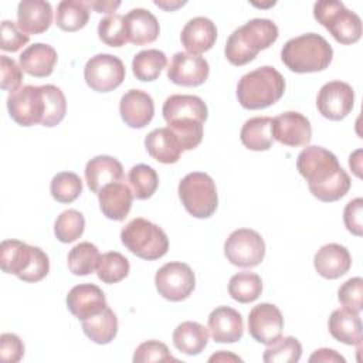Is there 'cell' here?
Wrapping results in <instances>:
<instances>
[{
    "label": "cell",
    "instance_id": "1",
    "mask_svg": "<svg viewBox=\"0 0 363 363\" xmlns=\"http://www.w3.org/2000/svg\"><path fill=\"white\" fill-rule=\"evenodd\" d=\"M296 169L309 191L320 201L340 200L350 189V177L337 157L322 146H306L296 159Z\"/></svg>",
    "mask_w": 363,
    "mask_h": 363
},
{
    "label": "cell",
    "instance_id": "2",
    "mask_svg": "<svg viewBox=\"0 0 363 363\" xmlns=\"http://www.w3.org/2000/svg\"><path fill=\"white\" fill-rule=\"evenodd\" d=\"M279 35L277 24L269 18H252L235 28L224 47L230 64L241 67L251 62L261 50L271 47Z\"/></svg>",
    "mask_w": 363,
    "mask_h": 363
},
{
    "label": "cell",
    "instance_id": "3",
    "mask_svg": "<svg viewBox=\"0 0 363 363\" xmlns=\"http://www.w3.org/2000/svg\"><path fill=\"white\" fill-rule=\"evenodd\" d=\"M333 58L332 45L316 33H306L288 40L281 50V60L292 72L323 71Z\"/></svg>",
    "mask_w": 363,
    "mask_h": 363
},
{
    "label": "cell",
    "instance_id": "4",
    "mask_svg": "<svg viewBox=\"0 0 363 363\" xmlns=\"http://www.w3.org/2000/svg\"><path fill=\"white\" fill-rule=\"evenodd\" d=\"M285 92V79L271 65L242 75L237 84V99L244 109H262L278 102Z\"/></svg>",
    "mask_w": 363,
    "mask_h": 363
},
{
    "label": "cell",
    "instance_id": "5",
    "mask_svg": "<svg viewBox=\"0 0 363 363\" xmlns=\"http://www.w3.org/2000/svg\"><path fill=\"white\" fill-rule=\"evenodd\" d=\"M0 267L24 282H38L50 272L48 255L38 247L20 240H4L0 247Z\"/></svg>",
    "mask_w": 363,
    "mask_h": 363
},
{
    "label": "cell",
    "instance_id": "6",
    "mask_svg": "<svg viewBox=\"0 0 363 363\" xmlns=\"http://www.w3.org/2000/svg\"><path fill=\"white\" fill-rule=\"evenodd\" d=\"M121 241L132 254L147 261L162 258L169 250L166 233L159 225L142 217L130 220L122 228Z\"/></svg>",
    "mask_w": 363,
    "mask_h": 363
},
{
    "label": "cell",
    "instance_id": "7",
    "mask_svg": "<svg viewBox=\"0 0 363 363\" xmlns=\"http://www.w3.org/2000/svg\"><path fill=\"white\" fill-rule=\"evenodd\" d=\"M313 17L332 37L345 45L354 44L362 37V20L342 1L320 0L313 4Z\"/></svg>",
    "mask_w": 363,
    "mask_h": 363
},
{
    "label": "cell",
    "instance_id": "8",
    "mask_svg": "<svg viewBox=\"0 0 363 363\" xmlns=\"http://www.w3.org/2000/svg\"><path fill=\"white\" fill-rule=\"evenodd\" d=\"M177 191L186 211L196 218H208L217 208L216 183L207 173L193 172L186 174L179 183Z\"/></svg>",
    "mask_w": 363,
    "mask_h": 363
},
{
    "label": "cell",
    "instance_id": "9",
    "mask_svg": "<svg viewBox=\"0 0 363 363\" xmlns=\"http://www.w3.org/2000/svg\"><path fill=\"white\" fill-rule=\"evenodd\" d=\"M224 254L233 265L252 268L262 262L265 257V242L257 231L251 228H238L225 240Z\"/></svg>",
    "mask_w": 363,
    "mask_h": 363
},
{
    "label": "cell",
    "instance_id": "10",
    "mask_svg": "<svg viewBox=\"0 0 363 363\" xmlns=\"http://www.w3.org/2000/svg\"><path fill=\"white\" fill-rule=\"evenodd\" d=\"M155 285L164 299L180 302L190 296L196 286V277L193 269L179 261L164 264L155 275Z\"/></svg>",
    "mask_w": 363,
    "mask_h": 363
},
{
    "label": "cell",
    "instance_id": "11",
    "mask_svg": "<svg viewBox=\"0 0 363 363\" xmlns=\"http://www.w3.org/2000/svg\"><path fill=\"white\" fill-rule=\"evenodd\" d=\"M126 71L121 58L111 54L91 57L84 68L86 85L96 92H109L118 88L125 79Z\"/></svg>",
    "mask_w": 363,
    "mask_h": 363
},
{
    "label": "cell",
    "instance_id": "12",
    "mask_svg": "<svg viewBox=\"0 0 363 363\" xmlns=\"http://www.w3.org/2000/svg\"><path fill=\"white\" fill-rule=\"evenodd\" d=\"M7 111L11 119L21 126H33L43 122L45 105L41 86L24 85L7 96Z\"/></svg>",
    "mask_w": 363,
    "mask_h": 363
},
{
    "label": "cell",
    "instance_id": "13",
    "mask_svg": "<svg viewBox=\"0 0 363 363\" xmlns=\"http://www.w3.org/2000/svg\"><path fill=\"white\" fill-rule=\"evenodd\" d=\"M354 104L353 88L343 81H329L318 92L316 106L320 115L330 121L346 118Z\"/></svg>",
    "mask_w": 363,
    "mask_h": 363
},
{
    "label": "cell",
    "instance_id": "14",
    "mask_svg": "<svg viewBox=\"0 0 363 363\" xmlns=\"http://www.w3.org/2000/svg\"><path fill=\"white\" fill-rule=\"evenodd\" d=\"M284 318L281 311L268 302L255 305L248 313V332L254 340L265 346L272 345L282 335Z\"/></svg>",
    "mask_w": 363,
    "mask_h": 363
},
{
    "label": "cell",
    "instance_id": "15",
    "mask_svg": "<svg viewBox=\"0 0 363 363\" xmlns=\"http://www.w3.org/2000/svg\"><path fill=\"white\" fill-rule=\"evenodd\" d=\"M272 138L291 147L308 146L312 139L311 122L299 112H282L272 118Z\"/></svg>",
    "mask_w": 363,
    "mask_h": 363
},
{
    "label": "cell",
    "instance_id": "16",
    "mask_svg": "<svg viewBox=\"0 0 363 363\" xmlns=\"http://www.w3.org/2000/svg\"><path fill=\"white\" fill-rule=\"evenodd\" d=\"M210 67L206 58L189 52H176L167 68V78L182 86H197L206 82Z\"/></svg>",
    "mask_w": 363,
    "mask_h": 363
},
{
    "label": "cell",
    "instance_id": "17",
    "mask_svg": "<svg viewBox=\"0 0 363 363\" xmlns=\"http://www.w3.org/2000/svg\"><path fill=\"white\" fill-rule=\"evenodd\" d=\"M119 113L122 121L133 129H142L155 115V104L152 96L140 89H129L119 102Z\"/></svg>",
    "mask_w": 363,
    "mask_h": 363
},
{
    "label": "cell",
    "instance_id": "18",
    "mask_svg": "<svg viewBox=\"0 0 363 363\" xmlns=\"http://www.w3.org/2000/svg\"><path fill=\"white\" fill-rule=\"evenodd\" d=\"M166 123H174L180 121H199L206 122L208 109L206 102L197 95H170L162 108Z\"/></svg>",
    "mask_w": 363,
    "mask_h": 363
},
{
    "label": "cell",
    "instance_id": "19",
    "mask_svg": "<svg viewBox=\"0 0 363 363\" xmlns=\"http://www.w3.org/2000/svg\"><path fill=\"white\" fill-rule=\"evenodd\" d=\"M208 330L217 343H234L242 337L244 323L238 311L230 306H218L208 315Z\"/></svg>",
    "mask_w": 363,
    "mask_h": 363
},
{
    "label": "cell",
    "instance_id": "20",
    "mask_svg": "<svg viewBox=\"0 0 363 363\" xmlns=\"http://www.w3.org/2000/svg\"><path fill=\"white\" fill-rule=\"evenodd\" d=\"M313 265L320 277L326 279H337L350 269L352 257L346 247L336 242H329L316 251Z\"/></svg>",
    "mask_w": 363,
    "mask_h": 363
},
{
    "label": "cell",
    "instance_id": "21",
    "mask_svg": "<svg viewBox=\"0 0 363 363\" xmlns=\"http://www.w3.org/2000/svg\"><path fill=\"white\" fill-rule=\"evenodd\" d=\"M108 306L104 291L94 284H79L67 295V308L78 319H85Z\"/></svg>",
    "mask_w": 363,
    "mask_h": 363
},
{
    "label": "cell",
    "instance_id": "22",
    "mask_svg": "<svg viewBox=\"0 0 363 363\" xmlns=\"http://www.w3.org/2000/svg\"><path fill=\"white\" fill-rule=\"evenodd\" d=\"M217 40V27L207 17H194L182 30L180 41L189 54L199 55L213 48Z\"/></svg>",
    "mask_w": 363,
    "mask_h": 363
},
{
    "label": "cell",
    "instance_id": "23",
    "mask_svg": "<svg viewBox=\"0 0 363 363\" xmlns=\"http://www.w3.org/2000/svg\"><path fill=\"white\" fill-rule=\"evenodd\" d=\"M132 190L123 182L109 183L98 193L102 214L113 221H122L128 217L132 207Z\"/></svg>",
    "mask_w": 363,
    "mask_h": 363
},
{
    "label": "cell",
    "instance_id": "24",
    "mask_svg": "<svg viewBox=\"0 0 363 363\" xmlns=\"http://www.w3.org/2000/svg\"><path fill=\"white\" fill-rule=\"evenodd\" d=\"M52 23V7L44 0H23L17 6V27L24 34H41Z\"/></svg>",
    "mask_w": 363,
    "mask_h": 363
},
{
    "label": "cell",
    "instance_id": "25",
    "mask_svg": "<svg viewBox=\"0 0 363 363\" xmlns=\"http://www.w3.org/2000/svg\"><path fill=\"white\" fill-rule=\"evenodd\" d=\"M85 180L89 190L98 194L104 186L123 180V167L118 159L99 155L86 163Z\"/></svg>",
    "mask_w": 363,
    "mask_h": 363
},
{
    "label": "cell",
    "instance_id": "26",
    "mask_svg": "<svg viewBox=\"0 0 363 363\" xmlns=\"http://www.w3.org/2000/svg\"><path fill=\"white\" fill-rule=\"evenodd\" d=\"M58 55L54 47L44 43L28 45L18 58L21 69L35 78H45L52 74Z\"/></svg>",
    "mask_w": 363,
    "mask_h": 363
},
{
    "label": "cell",
    "instance_id": "27",
    "mask_svg": "<svg viewBox=\"0 0 363 363\" xmlns=\"http://www.w3.org/2000/svg\"><path fill=\"white\" fill-rule=\"evenodd\" d=\"M145 147L155 160L164 164L176 163L184 152L179 138L169 128H157L149 132L145 138Z\"/></svg>",
    "mask_w": 363,
    "mask_h": 363
},
{
    "label": "cell",
    "instance_id": "28",
    "mask_svg": "<svg viewBox=\"0 0 363 363\" xmlns=\"http://www.w3.org/2000/svg\"><path fill=\"white\" fill-rule=\"evenodd\" d=\"M330 335L340 343L360 346L362 343V319L359 312L349 308L335 309L328 320Z\"/></svg>",
    "mask_w": 363,
    "mask_h": 363
},
{
    "label": "cell",
    "instance_id": "29",
    "mask_svg": "<svg viewBox=\"0 0 363 363\" xmlns=\"http://www.w3.org/2000/svg\"><path fill=\"white\" fill-rule=\"evenodd\" d=\"M128 41L135 45H146L153 43L160 31L157 18L146 9H132L125 16Z\"/></svg>",
    "mask_w": 363,
    "mask_h": 363
},
{
    "label": "cell",
    "instance_id": "30",
    "mask_svg": "<svg viewBox=\"0 0 363 363\" xmlns=\"http://www.w3.org/2000/svg\"><path fill=\"white\" fill-rule=\"evenodd\" d=\"M82 330L94 343L108 345L118 333V318L109 306H105L98 313L82 319Z\"/></svg>",
    "mask_w": 363,
    "mask_h": 363
},
{
    "label": "cell",
    "instance_id": "31",
    "mask_svg": "<svg viewBox=\"0 0 363 363\" xmlns=\"http://www.w3.org/2000/svg\"><path fill=\"white\" fill-rule=\"evenodd\" d=\"M173 345L184 354L194 356L204 350L208 343V330L199 322L186 320L173 332Z\"/></svg>",
    "mask_w": 363,
    "mask_h": 363
},
{
    "label": "cell",
    "instance_id": "32",
    "mask_svg": "<svg viewBox=\"0 0 363 363\" xmlns=\"http://www.w3.org/2000/svg\"><path fill=\"white\" fill-rule=\"evenodd\" d=\"M241 143L254 152L268 150L272 147V118L255 116L244 122L240 132Z\"/></svg>",
    "mask_w": 363,
    "mask_h": 363
},
{
    "label": "cell",
    "instance_id": "33",
    "mask_svg": "<svg viewBox=\"0 0 363 363\" xmlns=\"http://www.w3.org/2000/svg\"><path fill=\"white\" fill-rule=\"evenodd\" d=\"M89 20V6L86 1L62 0L57 6L55 24L64 31H78L86 26Z\"/></svg>",
    "mask_w": 363,
    "mask_h": 363
},
{
    "label": "cell",
    "instance_id": "34",
    "mask_svg": "<svg viewBox=\"0 0 363 363\" xmlns=\"http://www.w3.org/2000/svg\"><path fill=\"white\" fill-rule=\"evenodd\" d=\"M167 64V57L163 51L150 48L139 51L132 60V72L139 81H155Z\"/></svg>",
    "mask_w": 363,
    "mask_h": 363
},
{
    "label": "cell",
    "instance_id": "35",
    "mask_svg": "<svg viewBox=\"0 0 363 363\" xmlns=\"http://www.w3.org/2000/svg\"><path fill=\"white\" fill-rule=\"evenodd\" d=\"M262 292L261 277L255 272L242 271L230 278L228 294L240 303H250L258 299Z\"/></svg>",
    "mask_w": 363,
    "mask_h": 363
},
{
    "label": "cell",
    "instance_id": "36",
    "mask_svg": "<svg viewBox=\"0 0 363 363\" xmlns=\"http://www.w3.org/2000/svg\"><path fill=\"white\" fill-rule=\"evenodd\" d=\"M128 182L133 197L138 200H146L156 191L159 186V176L153 167L139 163L129 170Z\"/></svg>",
    "mask_w": 363,
    "mask_h": 363
},
{
    "label": "cell",
    "instance_id": "37",
    "mask_svg": "<svg viewBox=\"0 0 363 363\" xmlns=\"http://www.w3.org/2000/svg\"><path fill=\"white\" fill-rule=\"evenodd\" d=\"M99 251L92 242L84 241L72 247L68 254V268L74 275L85 277L96 269L99 261Z\"/></svg>",
    "mask_w": 363,
    "mask_h": 363
},
{
    "label": "cell",
    "instance_id": "38",
    "mask_svg": "<svg viewBox=\"0 0 363 363\" xmlns=\"http://www.w3.org/2000/svg\"><path fill=\"white\" fill-rule=\"evenodd\" d=\"M130 269L129 261L118 251H109L99 257L96 275L105 284H116L128 277Z\"/></svg>",
    "mask_w": 363,
    "mask_h": 363
},
{
    "label": "cell",
    "instance_id": "39",
    "mask_svg": "<svg viewBox=\"0 0 363 363\" xmlns=\"http://www.w3.org/2000/svg\"><path fill=\"white\" fill-rule=\"evenodd\" d=\"M41 88L44 92V105H45V112H44L41 125L47 128L57 126L64 119L67 112L65 95L61 91V88L52 84L41 85Z\"/></svg>",
    "mask_w": 363,
    "mask_h": 363
},
{
    "label": "cell",
    "instance_id": "40",
    "mask_svg": "<svg viewBox=\"0 0 363 363\" xmlns=\"http://www.w3.org/2000/svg\"><path fill=\"white\" fill-rule=\"evenodd\" d=\"M301 354L302 346L296 337L281 336L265 349L262 360L265 363H296L301 359Z\"/></svg>",
    "mask_w": 363,
    "mask_h": 363
},
{
    "label": "cell",
    "instance_id": "41",
    "mask_svg": "<svg viewBox=\"0 0 363 363\" xmlns=\"http://www.w3.org/2000/svg\"><path fill=\"white\" fill-rule=\"evenodd\" d=\"M50 191L58 203H72L82 193V180L74 172L57 173L51 180Z\"/></svg>",
    "mask_w": 363,
    "mask_h": 363
},
{
    "label": "cell",
    "instance_id": "42",
    "mask_svg": "<svg viewBox=\"0 0 363 363\" xmlns=\"http://www.w3.org/2000/svg\"><path fill=\"white\" fill-rule=\"evenodd\" d=\"M85 228V218L78 210L62 211L54 223V234L58 241L68 244L78 240Z\"/></svg>",
    "mask_w": 363,
    "mask_h": 363
},
{
    "label": "cell",
    "instance_id": "43",
    "mask_svg": "<svg viewBox=\"0 0 363 363\" xmlns=\"http://www.w3.org/2000/svg\"><path fill=\"white\" fill-rule=\"evenodd\" d=\"M98 37L109 47H122L128 43L125 16L111 14L98 24Z\"/></svg>",
    "mask_w": 363,
    "mask_h": 363
},
{
    "label": "cell",
    "instance_id": "44",
    "mask_svg": "<svg viewBox=\"0 0 363 363\" xmlns=\"http://www.w3.org/2000/svg\"><path fill=\"white\" fill-rule=\"evenodd\" d=\"M135 363H146V362H176L167 349V346L159 340H146L140 343L132 359Z\"/></svg>",
    "mask_w": 363,
    "mask_h": 363
},
{
    "label": "cell",
    "instance_id": "45",
    "mask_svg": "<svg viewBox=\"0 0 363 363\" xmlns=\"http://www.w3.org/2000/svg\"><path fill=\"white\" fill-rule=\"evenodd\" d=\"M337 299L345 308L360 312L363 309V279L354 277L343 282L337 291Z\"/></svg>",
    "mask_w": 363,
    "mask_h": 363
},
{
    "label": "cell",
    "instance_id": "46",
    "mask_svg": "<svg viewBox=\"0 0 363 363\" xmlns=\"http://www.w3.org/2000/svg\"><path fill=\"white\" fill-rule=\"evenodd\" d=\"M0 35H1V41H0V48L3 51H10V52H16L18 51L23 45H26L30 40V37L27 34H24L18 27L17 23L10 21V20H3L1 26H0Z\"/></svg>",
    "mask_w": 363,
    "mask_h": 363
},
{
    "label": "cell",
    "instance_id": "47",
    "mask_svg": "<svg viewBox=\"0 0 363 363\" xmlns=\"http://www.w3.org/2000/svg\"><path fill=\"white\" fill-rule=\"evenodd\" d=\"M0 77L1 88L4 91L13 94L21 88L23 69L13 58L7 55H0Z\"/></svg>",
    "mask_w": 363,
    "mask_h": 363
},
{
    "label": "cell",
    "instance_id": "48",
    "mask_svg": "<svg viewBox=\"0 0 363 363\" xmlns=\"http://www.w3.org/2000/svg\"><path fill=\"white\" fill-rule=\"evenodd\" d=\"M362 213H363V200L360 197L350 200L343 210V223L349 233L356 237L363 234V223H362Z\"/></svg>",
    "mask_w": 363,
    "mask_h": 363
},
{
    "label": "cell",
    "instance_id": "49",
    "mask_svg": "<svg viewBox=\"0 0 363 363\" xmlns=\"http://www.w3.org/2000/svg\"><path fill=\"white\" fill-rule=\"evenodd\" d=\"M24 354V345L14 333H3L0 336V359L4 363L20 362Z\"/></svg>",
    "mask_w": 363,
    "mask_h": 363
},
{
    "label": "cell",
    "instance_id": "50",
    "mask_svg": "<svg viewBox=\"0 0 363 363\" xmlns=\"http://www.w3.org/2000/svg\"><path fill=\"white\" fill-rule=\"evenodd\" d=\"M311 363H345L346 359L343 356H340L336 350L333 349H318L312 353V356L309 357Z\"/></svg>",
    "mask_w": 363,
    "mask_h": 363
},
{
    "label": "cell",
    "instance_id": "51",
    "mask_svg": "<svg viewBox=\"0 0 363 363\" xmlns=\"http://www.w3.org/2000/svg\"><path fill=\"white\" fill-rule=\"evenodd\" d=\"M86 4L94 9L96 13H113L119 6L121 1H108V0H95V1H86Z\"/></svg>",
    "mask_w": 363,
    "mask_h": 363
},
{
    "label": "cell",
    "instance_id": "52",
    "mask_svg": "<svg viewBox=\"0 0 363 363\" xmlns=\"http://www.w3.org/2000/svg\"><path fill=\"white\" fill-rule=\"evenodd\" d=\"M208 362H242V359L230 352L220 350L218 353H214L213 356H210Z\"/></svg>",
    "mask_w": 363,
    "mask_h": 363
},
{
    "label": "cell",
    "instance_id": "53",
    "mask_svg": "<svg viewBox=\"0 0 363 363\" xmlns=\"http://www.w3.org/2000/svg\"><path fill=\"white\" fill-rule=\"evenodd\" d=\"M360 155H362V150L360 149H357L353 155H350V157H349V164H350V167H352V170L354 172V174L357 176V177H360L362 174H360Z\"/></svg>",
    "mask_w": 363,
    "mask_h": 363
},
{
    "label": "cell",
    "instance_id": "54",
    "mask_svg": "<svg viewBox=\"0 0 363 363\" xmlns=\"http://www.w3.org/2000/svg\"><path fill=\"white\" fill-rule=\"evenodd\" d=\"M155 4L157 6V7H160V9H163V10H166V11H173V10H176L177 7H182V6H184L186 4V1H155Z\"/></svg>",
    "mask_w": 363,
    "mask_h": 363
}]
</instances>
